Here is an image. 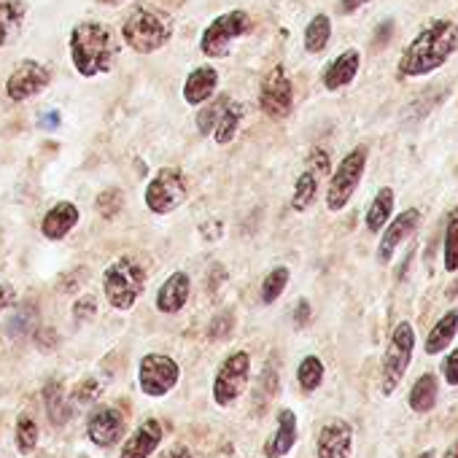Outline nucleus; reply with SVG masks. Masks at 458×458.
<instances>
[{
	"label": "nucleus",
	"mask_w": 458,
	"mask_h": 458,
	"mask_svg": "<svg viewBox=\"0 0 458 458\" xmlns=\"http://www.w3.org/2000/svg\"><path fill=\"white\" fill-rule=\"evenodd\" d=\"M437 396H439V383H437L434 375L426 372V375H420V377L412 383L407 402H410V410H412V412L423 415V412H431V410H434Z\"/></svg>",
	"instance_id": "b1692460"
},
{
	"label": "nucleus",
	"mask_w": 458,
	"mask_h": 458,
	"mask_svg": "<svg viewBox=\"0 0 458 458\" xmlns=\"http://www.w3.org/2000/svg\"><path fill=\"white\" fill-rule=\"evenodd\" d=\"M124 44L138 55H154L173 38V17L162 9L138 4L122 25Z\"/></svg>",
	"instance_id": "7ed1b4c3"
},
{
	"label": "nucleus",
	"mask_w": 458,
	"mask_h": 458,
	"mask_svg": "<svg viewBox=\"0 0 458 458\" xmlns=\"http://www.w3.org/2000/svg\"><path fill=\"white\" fill-rule=\"evenodd\" d=\"M159 439H162V426L157 420H146L127 439V445L122 447L119 458H148L154 453V447L159 445Z\"/></svg>",
	"instance_id": "aec40b11"
},
{
	"label": "nucleus",
	"mask_w": 458,
	"mask_h": 458,
	"mask_svg": "<svg viewBox=\"0 0 458 458\" xmlns=\"http://www.w3.org/2000/svg\"><path fill=\"white\" fill-rule=\"evenodd\" d=\"M254 28L251 22V14L238 9V12H226L221 17H216L199 36V52L208 57V60H218V57H226L229 55V47H233L235 38H243L249 36Z\"/></svg>",
	"instance_id": "39448f33"
},
{
	"label": "nucleus",
	"mask_w": 458,
	"mask_h": 458,
	"mask_svg": "<svg viewBox=\"0 0 458 458\" xmlns=\"http://www.w3.org/2000/svg\"><path fill=\"white\" fill-rule=\"evenodd\" d=\"M226 100H229L226 95H218L216 100L202 103V108L197 111V130H199L202 135H210V132H213V127H216V122H218L221 111H224Z\"/></svg>",
	"instance_id": "473e14b6"
},
{
	"label": "nucleus",
	"mask_w": 458,
	"mask_h": 458,
	"mask_svg": "<svg viewBox=\"0 0 458 458\" xmlns=\"http://www.w3.org/2000/svg\"><path fill=\"white\" fill-rule=\"evenodd\" d=\"M442 375L447 380V386H458V348L450 351L442 361Z\"/></svg>",
	"instance_id": "ea45409f"
},
{
	"label": "nucleus",
	"mask_w": 458,
	"mask_h": 458,
	"mask_svg": "<svg viewBox=\"0 0 458 458\" xmlns=\"http://www.w3.org/2000/svg\"><path fill=\"white\" fill-rule=\"evenodd\" d=\"M178 375H181L178 364L165 353H148L140 359L138 380H140L143 394H148V396H165L170 388H175Z\"/></svg>",
	"instance_id": "9b49d317"
},
{
	"label": "nucleus",
	"mask_w": 458,
	"mask_h": 458,
	"mask_svg": "<svg viewBox=\"0 0 458 458\" xmlns=\"http://www.w3.org/2000/svg\"><path fill=\"white\" fill-rule=\"evenodd\" d=\"M36 445H38V428H36V423L30 418L22 415L20 423H17V447H20L22 455H30L36 450Z\"/></svg>",
	"instance_id": "f704fd0d"
},
{
	"label": "nucleus",
	"mask_w": 458,
	"mask_h": 458,
	"mask_svg": "<svg viewBox=\"0 0 458 458\" xmlns=\"http://www.w3.org/2000/svg\"><path fill=\"white\" fill-rule=\"evenodd\" d=\"M359 68H361V55H359L356 49L343 52V55L335 57V60L329 63V68L324 71V87H327L329 92H337V89L348 87V84L356 79Z\"/></svg>",
	"instance_id": "a211bd4d"
},
{
	"label": "nucleus",
	"mask_w": 458,
	"mask_h": 458,
	"mask_svg": "<svg viewBox=\"0 0 458 458\" xmlns=\"http://www.w3.org/2000/svg\"><path fill=\"white\" fill-rule=\"evenodd\" d=\"M44 402H47L49 418H52L57 426L65 423V418H68V402H65V391H63V386H60L57 380H49V383H47V388H44Z\"/></svg>",
	"instance_id": "c756f323"
},
{
	"label": "nucleus",
	"mask_w": 458,
	"mask_h": 458,
	"mask_svg": "<svg viewBox=\"0 0 458 458\" xmlns=\"http://www.w3.org/2000/svg\"><path fill=\"white\" fill-rule=\"evenodd\" d=\"M297 380H300V388L302 391H316L318 386H321V380H324V364H321V359L318 356H305L302 359V364H300V369H297Z\"/></svg>",
	"instance_id": "7c9ffc66"
},
{
	"label": "nucleus",
	"mask_w": 458,
	"mask_h": 458,
	"mask_svg": "<svg viewBox=\"0 0 458 458\" xmlns=\"http://www.w3.org/2000/svg\"><path fill=\"white\" fill-rule=\"evenodd\" d=\"M418 458H434V453H431V450H426V453H423V455H418Z\"/></svg>",
	"instance_id": "09e8293b"
},
{
	"label": "nucleus",
	"mask_w": 458,
	"mask_h": 458,
	"mask_svg": "<svg viewBox=\"0 0 458 458\" xmlns=\"http://www.w3.org/2000/svg\"><path fill=\"white\" fill-rule=\"evenodd\" d=\"M95 313H98V300H95L92 294H84V297L73 305L76 321H87V318H92Z\"/></svg>",
	"instance_id": "58836bf2"
},
{
	"label": "nucleus",
	"mask_w": 458,
	"mask_h": 458,
	"mask_svg": "<svg viewBox=\"0 0 458 458\" xmlns=\"http://www.w3.org/2000/svg\"><path fill=\"white\" fill-rule=\"evenodd\" d=\"M445 270L455 273L458 270V208L447 213V226H445Z\"/></svg>",
	"instance_id": "c85d7f7f"
},
{
	"label": "nucleus",
	"mask_w": 458,
	"mask_h": 458,
	"mask_svg": "<svg viewBox=\"0 0 458 458\" xmlns=\"http://www.w3.org/2000/svg\"><path fill=\"white\" fill-rule=\"evenodd\" d=\"M243 103H235V100H226V106H224V111H221V116H218V122H216V127H213V138H216V143H229L235 135H238V127H241V119H243Z\"/></svg>",
	"instance_id": "a878e982"
},
{
	"label": "nucleus",
	"mask_w": 458,
	"mask_h": 458,
	"mask_svg": "<svg viewBox=\"0 0 458 458\" xmlns=\"http://www.w3.org/2000/svg\"><path fill=\"white\" fill-rule=\"evenodd\" d=\"M455 335H458V310H447V313L431 327V332H428V337H426V353H428V356L442 353V351L455 340Z\"/></svg>",
	"instance_id": "4be33fe9"
},
{
	"label": "nucleus",
	"mask_w": 458,
	"mask_h": 458,
	"mask_svg": "<svg viewBox=\"0 0 458 458\" xmlns=\"http://www.w3.org/2000/svg\"><path fill=\"white\" fill-rule=\"evenodd\" d=\"M308 321H310V305L305 300H300L297 302V310H294V324L297 327H305Z\"/></svg>",
	"instance_id": "79ce46f5"
},
{
	"label": "nucleus",
	"mask_w": 458,
	"mask_h": 458,
	"mask_svg": "<svg viewBox=\"0 0 458 458\" xmlns=\"http://www.w3.org/2000/svg\"><path fill=\"white\" fill-rule=\"evenodd\" d=\"M318 175L313 173V170H305L300 178H297V183H294V197H292V208L297 210V213H305L310 205H313V199H316V194H318Z\"/></svg>",
	"instance_id": "cd10ccee"
},
{
	"label": "nucleus",
	"mask_w": 458,
	"mask_h": 458,
	"mask_svg": "<svg viewBox=\"0 0 458 458\" xmlns=\"http://www.w3.org/2000/svg\"><path fill=\"white\" fill-rule=\"evenodd\" d=\"M233 313H221V316H216L213 321H210V329H208V335H210V340H226L229 335H233Z\"/></svg>",
	"instance_id": "c9c22d12"
},
{
	"label": "nucleus",
	"mask_w": 458,
	"mask_h": 458,
	"mask_svg": "<svg viewBox=\"0 0 458 458\" xmlns=\"http://www.w3.org/2000/svg\"><path fill=\"white\" fill-rule=\"evenodd\" d=\"M199 233H202V235H205V241H210V243H213V241H218V238H221V221H218V218H213V221L202 224V226H199Z\"/></svg>",
	"instance_id": "a19ab883"
},
{
	"label": "nucleus",
	"mask_w": 458,
	"mask_h": 458,
	"mask_svg": "<svg viewBox=\"0 0 458 458\" xmlns=\"http://www.w3.org/2000/svg\"><path fill=\"white\" fill-rule=\"evenodd\" d=\"M25 14V0H0V47H6L20 33Z\"/></svg>",
	"instance_id": "5701e85b"
},
{
	"label": "nucleus",
	"mask_w": 458,
	"mask_h": 458,
	"mask_svg": "<svg viewBox=\"0 0 458 458\" xmlns=\"http://www.w3.org/2000/svg\"><path fill=\"white\" fill-rule=\"evenodd\" d=\"M162 458H191V455H189V450H186V447H173V450H167Z\"/></svg>",
	"instance_id": "49530a36"
},
{
	"label": "nucleus",
	"mask_w": 458,
	"mask_h": 458,
	"mask_svg": "<svg viewBox=\"0 0 458 458\" xmlns=\"http://www.w3.org/2000/svg\"><path fill=\"white\" fill-rule=\"evenodd\" d=\"M122 208H124V191L122 189H103L100 194H98V199H95V210L103 216V218H116L119 213H122Z\"/></svg>",
	"instance_id": "72a5a7b5"
},
{
	"label": "nucleus",
	"mask_w": 458,
	"mask_h": 458,
	"mask_svg": "<svg viewBox=\"0 0 458 458\" xmlns=\"http://www.w3.org/2000/svg\"><path fill=\"white\" fill-rule=\"evenodd\" d=\"M412 348H415V332L407 321L396 324L391 340H388V348H386V356H383V369H380V391L388 396L394 394V388L402 383L410 361H412Z\"/></svg>",
	"instance_id": "423d86ee"
},
{
	"label": "nucleus",
	"mask_w": 458,
	"mask_h": 458,
	"mask_svg": "<svg viewBox=\"0 0 458 458\" xmlns=\"http://www.w3.org/2000/svg\"><path fill=\"white\" fill-rule=\"evenodd\" d=\"M216 87H218V71L210 68V65H199L183 81V100L197 108V106H202V103H208L213 98Z\"/></svg>",
	"instance_id": "f3484780"
},
{
	"label": "nucleus",
	"mask_w": 458,
	"mask_h": 458,
	"mask_svg": "<svg viewBox=\"0 0 458 458\" xmlns=\"http://www.w3.org/2000/svg\"><path fill=\"white\" fill-rule=\"evenodd\" d=\"M259 108L270 119H286L294 108V84L284 65H273L259 87Z\"/></svg>",
	"instance_id": "9d476101"
},
{
	"label": "nucleus",
	"mask_w": 458,
	"mask_h": 458,
	"mask_svg": "<svg viewBox=\"0 0 458 458\" xmlns=\"http://www.w3.org/2000/svg\"><path fill=\"white\" fill-rule=\"evenodd\" d=\"M364 4H367V0H343V12H345V14H353V12H359Z\"/></svg>",
	"instance_id": "c03bdc74"
},
{
	"label": "nucleus",
	"mask_w": 458,
	"mask_h": 458,
	"mask_svg": "<svg viewBox=\"0 0 458 458\" xmlns=\"http://www.w3.org/2000/svg\"><path fill=\"white\" fill-rule=\"evenodd\" d=\"M329 38H332V20L327 14H316L305 28V49L310 55H318L327 49Z\"/></svg>",
	"instance_id": "bb28decb"
},
{
	"label": "nucleus",
	"mask_w": 458,
	"mask_h": 458,
	"mask_svg": "<svg viewBox=\"0 0 458 458\" xmlns=\"http://www.w3.org/2000/svg\"><path fill=\"white\" fill-rule=\"evenodd\" d=\"M289 286V267H276L265 276L262 281V302L265 305H273Z\"/></svg>",
	"instance_id": "2f4dec72"
},
{
	"label": "nucleus",
	"mask_w": 458,
	"mask_h": 458,
	"mask_svg": "<svg viewBox=\"0 0 458 458\" xmlns=\"http://www.w3.org/2000/svg\"><path fill=\"white\" fill-rule=\"evenodd\" d=\"M41 124H44L47 130H55V127L60 124V114H57V111H52L49 116H44V119H41Z\"/></svg>",
	"instance_id": "a18cd8bd"
},
{
	"label": "nucleus",
	"mask_w": 458,
	"mask_h": 458,
	"mask_svg": "<svg viewBox=\"0 0 458 458\" xmlns=\"http://www.w3.org/2000/svg\"><path fill=\"white\" fill-rule=\"evenodd\" d=\"M89 439L95 442V445H100V447H108V445H114V442H119L122 439V431H124V418H122V412L119 410H114V407H103V410H98L92 418H89Z\"/></svg>",
	"instance_id": "2eb2a0df"
},
{
	"label": "nucleus",
	"mask_w": 458,
	"mask_h": 458,
	"mask_svg": "<svg viewBox=\"0 0 458 458\" xmlns=\"http://www.w3.org/2000/svg\"><path fill=\"white\" fill-rule=\"evenodd\" d=\"M146 289V267L135 257L114 259L103 273V292L111 308L130 310Z\"/></svg>",
	"instance_id": "20e7f679"
},
{
	"label": "nucleus",
	"mask_w": 458,
	"mask_h": 458,
	"mask_svg": "<svg viewBox=\"0 0 458 458\" xmlns=\"http://www.w3.org/2000/svg\"><path fill=\"white\" fill-rule=\"evenodd\" d=\"M445 458H458V439H455V442H453V445L445 450Z\"/></svg>",
	"instance_id": "de8ad7c7"
},
{
	"label": "nucleus",
	"mask_w": 458,
	"mask_h": 458,
	"mask_svg": "<svg viewBox=\"0 0 458 458\" xmlns=\"http://www.w3.org/2000/svg\"><path fill=\"white\" fill-rule=\"evenodd\" d=\"M100 4H119V0H100Z\"/></svg>",
	"instance_id": "8fccbe9b"
},
{
	"label": "nucleus",
	"mask_w": 458,
	"mask_h": 458,
	"mask_svg": "<svg viewBox=\"0 0 458 458\" xmlns=\"http://www.w3.org/2000/svg\"><path fill=\"white\" fill-rule=\"evenodd\" d=\"M68 49L79 76L92 79L111 71L114 33L103 22H79L68 36Z\"/></svg>",
	"instance_id": "f03ea898"
},
{
	"label": "nucleus",
	"mask_w": 458,
	"mask_h": 458,
	"mask_svg": "<svg viewBox=\"0 0 458 458\" xmlns=\"http://www.w3.org/2000/svg\"><path fill=\"white\" fill-rule=\"evenodd\" d=\"M186 178L178 167H159L146 186V208L157 216H167L186 202Z\"/></svg>",
	"instance_id": "6e6552de"
},
{
	"label": "nucleus",
	"mask_w": 458,
	"mask_h": 458,
	"mask_svg": "<svg viewBox=\"0 0 458 458\" xmlns=\"http://www.w3.org/2000/svg\"><path fill=\"white\" fill-rule=\"evenodd\" d=\"M351 445H353V428H351V423L335 418V420H329L321 428L316 453H318V458H348L351 455Z\"/></svg>",
	"instance_id": "4468645a"
},
{
	"label": "nucleus",
	"mask_w": 458,
	"mask_h": 458,
	"mask_svg": "<svg viewBox=\"0 0 458 458\" xmlns=\"http://www.w3.org/2000/svg\"><path fill=\"white\" fill-rule=\"evenodd\" d=\"M308 170H313L318 178L321 175H329V154L324 148H313L308 154Z\"/></svg>",
	"instance_id": "4c0bfd02"
},
{
	"label": "nucleus",
	"mask_w": 458,
	"mask_h": 458,
	"mask_svg": "<svg viewBox=\"0 0 458 458\" xmlns=\"http://www.w3.org/2000/svg\"><path fill=\"white\" fill-rule=\"evenodd\" d=\"M249 372H251V359L246 351H235L229 353L218 372H216V380H213V399L218 404H233L249 386Z\"/></svg>",
	"instance_id": "1a4fd4ad"
},
{
	"label": "nucleus",
	"mask_w": 458,
	"mask_h": 458,
	"mask_svg": "<svg viewBox=\"0 0 458 458\" xmlns=\"http://www.w3.org/2000/svg\"><path fill=\"white\" fill-rule=\"evenodd\" d=\"M458 52V25L453 20L428 22L399 57V76L418 79L442 68Z\"/></svg>",
	"instance_id": "f257e3e1"
},
{
	"label": "nucleus",
	"mask_w": 458,
	"mask_h": 458,
	"mask_svg": "<svg viewBox=\"0 0 458 458\" xmlns=\"http://www.w3.org/2000/svg\"><path fill=\"white\" fill-rule=\"evenodd\" d=\"M49 71L38 60H22L6 81V95L14 103H25L49 87Z\"/></svg>",
	"instance_id": "f8f14e48"
},
{
	"label": "nucleus",
	"mask_w": 458,
	"mask_h": 458,
	"mask_svg": "<svg viewBox=\"0 0 458 458\" xmlns=\"http://www.w3.org/2000/svg\"><path fill=\"white\" fill-rule=\"evenodd\" d=\"M420 224V210L418 208H407L402 210L396 218H391L383 229V235H380V243H377V262L380 265H388L394 251L415 233Z\"/></svg>",
	"instance_id": "ddd939ff"
},
{
	"label": "nucleus",
	"mask_w": 458,
	"mask_h": 458,
	"mask_svg": "<svg viewBox=\"0 0 458 458\" xmlns=\"http://www.w3.org/2000/svg\"><path fill=\"white\" fill-rule=\"evenodd\" d=\"M364 167H367V146H359L353 148L351 154L343 157V162L337 165V170L332 173L329 178V189H327V208L332 213L343 210L353 191L359 189L361 183V175H364Z\"/></svg>",
	"instance_id": "0eeeda50"
},
{
	"label": "nucleus",
	"mask_w": 458,
	"mask_h": 458,
	"mask_svg": "<svg viewBox=\"0 0 458 458\" xmlns=\"http://www.w3.org/2000/svg\"><path fill=\"white\" fill-rule=\"evenodd\" d=\"M76 224H79V208L73 202L63 199L47 210V216L41 221V233L47 241H63Z\"/></svg>",
	"instance_id": "dca6fc26"
},
{
	"label": "nucleus",
	"mask_w": 458,
	"mask_h": 458,
	"mask_svg": "<svg viewBox=\"0 0 458 458\" xmlns=\"http://www.w3.org/2000/svg\"><path fill=\"white\" fill-rule=\"evenodd\" d=\"M391 213H394V189L383 186L367 208V229L372 235H380V229L391 221Z\"/></svg>",
	"instance_id": "393cba45"
},
{
	"label": "nucleus",
	"mask_w": 458,
	"mask_h": 458,
	"mask_svg": "<svg viewBox=\"0 0 458 458\" xmlns=\"http://www.w3.org/2000/svg\"><path fill=\"white\" fill-rule=\"evenodd\" d=\"M297 442V415L292 410H281L278 415V431L267 442V458H284Z\"/></svg>",
	"instance_id": "412c9836"
},
{
	"label": "nucleus",
	"mask_w": 458,
	"mask_h": 458,
	"mask_svg": "<svg viewBox=\"0 0 458 458\" xmlns=\"http://www.w3.org/2000/svg\"><path fill=\"white\" fill-rule=\"evenodd\" d=\"M12 297H14V294H12V289H9L6 284H0V313H4V310L12 305Z\"/></svg>",
	"instance_id": "37998d69"
},
{
	"label": "nucleus",
	"mask_w": 458,
	"mask_h": 458,
	"mask_svg": "<svg viewBox=\"0 0 458 458\" xmlns=\"http://www.w3.org/2000/svg\"><path fill=\"white\" fill-rule=\"evenodd\" d=\"M100 383L98 380H81L79 386H76V391H73V402H79V404H92V402H98V396H100Z\"/></svg>",
	"instance_id": "e433bc0d"
},
{
	"label": "nucleus",
	"mask_w": 458,
	"mask_h": 458,
	"mask_svg": "<svg viewBox=\"0 0 458 458\" xmlns=\"http://www.w3.org/2000/svg\"><path fill=\"white\" fill-rule=\"evenodd\" d=\"M189 292H191L189 276H186V273H173V276L162 284V289H159V294H157V310H159V313H178V310L186 305Z\"/></svg>",
	"instance_id": "6ab92c4d"
}]
</instances>
